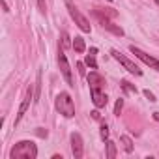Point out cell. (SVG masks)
<instances>
[{
	"label": "cell",
	"mask_w": 159,
	"mask_h": 159,
	"mask_svg": "<svg viewBox=\"0 0 159 159\" xmlns=\"http://www.w3.org/2000/svg\"><path fill=\"white\" fill-rule=\"evenodd\" d=\"M10 157L11 159H36L38 157V146L32 140H21L11 148Z\"/></svg>",
	"instance_id": "1"
},
{
	"label": "cell",
	"mask_w": 159,
	"mask_h": 159,
	"mask_svg": "<svg viewBox=\"0 0 159 159\" xmlns=\"http://www.w3.org/2000/svg\"><path fill=\"white\" fill-rule=\"evenodd\" d=\"M54 105H56V111L62 116H66V118L75 116V103H73V99L67 92H60L54 99Z\"/></svg>",
	"instance_id": "2"
},
{
	"label": "cell",
	"mask_w": 159,
	"mask_h": 159,
	"mask_svg": "<svg viewBox=\"0 0 159 159\" xmlns=\"http://www.w3.org/2000/svg\"><path fill=\"white\" fill-rule=\"evenodd\" d=\"M66 8H67V11H69V15H71V19L75 21V25L81 28L83 32H90L92 30V26H90V23H88V19L79 11L77 8H75V4L71 2V0H66Z\"/></svg>",
	"instance_id": "3"
},
{
	"label": "cell",
	"mask_w": 159,
	"mask_h": 159,
	"mask_svg": "<svg viewBox=\"0 0 159 159\" xmlns=\"http://www.w3.org/2000/svg\"><path fill=\"white\" fill-rule=\"evenodd\" d=\"M111 54H112V56H114V58H116V60H118V62H120V64H122V66H124L127 71H129V73H133V75H142V71L139 69V66H137L135 62H131L127 56H124L120 51L112 49V51H111Z\"/></svg>",
	"instance_id": "4"
},
{
	"label": "cell",
	"mask_w": 159,
	"mask_h": 159,
	"mask_svg": "<svg viewBox=\"0 0 159 159\" xmlns=\"http://www.w3.org/2000/svg\"><path fill=\"white\" fill-rule=\"evenodd\" d=\"M129 51H131V52H133V54H135V56H137L139 60H142V62H144L146 66H150L152 69L159 71V60H157V58H153V56L146 54L144 51H140V49H139V47H135V45H131V47H129Z\"/></svg>",
	"instance_id": "5"
},
{
	"label": "cell",
	"mask_w": 159,
	"mask_h": 159,
	"mask_svg": "<svg viewBox=\"0 0 159 159\" xmlns=\"http://www.w3.org/2000/svg\"><path fill=\"white\" fill-rule=\"evenodd\" d=\"M58 66H60V71H62V77L66 79V83L69 86H73V77H71V67H69V62L64 54V49L58 51Z\"/></svg>",
	"instance_id": "6"
},
{
	"label": "cell",
	"mask_w": 159,
	"mask_h": 159,
	"mask_svg": "<svg viewBox=\"0 0 159 159\" xmlns=\"http://www.w3.org/2000/svg\"><path fill=\"white\" fill-rule=\"evenodd\" d=\"M71 152L75 159H81L84 153V144H83V137L79 133H71Z\"/></svg>",
	"instance_id": "7"
},
{
	"label": "cell",
	"mask_w": 159,
	"mask_h": 159,
	"mask_svg": "<svg viewBox=\"0 0 159 159\" xmlns=\"http://www.w3.org/2000/svg\"><path fill=\"white\" fill-rule=\"evenodd\" d=\"M94 15L99 19V23H101V26L103 28H107L109 32H112V34H116V36H124V30H122V26H118V25H114L109 17H103L101 13H98V11H94Z\"/></svg>",
	"instance_id": "8"
},
{
	"label": "cell",
	"mask_w": 159,
	"mask_h": 159,
	"mask_svg": "<svg viewBox=\"0 0 159 159\" xmlns=\"http://www.w3.org/2000/svg\"><path fill=\"white\" fill-rule=\"evenodd\" d=\"M32 98H34L32 88H28V90H26V96H25V99H23V103H21V107H19V112H17V116H15V125H17V124L23 120V116L26 114V111H28V107H30Z\"/></svg>",
	"instance_id": "9"
},
{
	"label": "cell",
	"mask_w": 159,
	"mask_h": 159,
	"mask_svg": "<svg viewBox=\"0 0 159 159\" xmlns=\"http://www.w3.org/2000/svg\"><path fill=\"white\" fill-rule=\"evenodd\" d=\"M88 84H90V90H103L105 79L98 71H90V75H88Z\"/></svg>",
	"instance_id": "10"
},
{
	"label": "cell",
	"mask_w": 159,
	"mask_h": 159,
	"mask_svg": "<svg viewBox=\"0 0 159 159\" xmlns=\"http://www.w3.org/2000/svg\"><path fill=\"white\" fill-rule=\"evenodd\" d=\"M90 94H92V101H94V105H96L98 109H103V107L107 105L109 98H107V94H105L103 90H90Z\"/></svg>",
	"instance_id": "11"
},
{
	"label": "cell",
	"mask_w": 159,
	"mask_h": 159,
	"mask_svg": "<svg viewBox=\"0 0 159 159\" xmlns=\"http://www.w3.org/2000/svg\"><path fill=\"white\" fill-rule=\"evenodd\" d=\"M96 54H98V49H96V47H92V49H90V52H88V54H86V58H84V64H86L90 69H98Z\"/></svg>",
	"instance_id": "12"
},
{
	"label": "cell",
	"mask_w": 159,
	"mask_h": 159,
	"mask_svg": "<svg viewBox=\"0 0 159 159\" xmlns=\"http://www.w3.org/2000/svg\"><path fill=\"white\" fill-rule=\"evenodd\" d=\"M73 49H75V52H84V49H86V45H84V39L81 38V36H77L75 39H73V45H71Z\"/></svg>",
	"instance_id": "13"
},
{
	"label": "cell",
	"mask_w": 159,
	"mask_h": 159,
	"mask_svg": "<svg viewBox=\"0 0 159 159\" xmlns=\"http://www.w3.org/2000/svg\"><path fill=\"white\" fill-rule=\"evenodd\" d=\"M109 159H114L116 157V146H114V142L112 140H107V153H105Z\"/></svg>",
	"instance_id": "14"
},
{
	"label": "cell",
	"mask_w": 159,
	"mask_h": 159,
	"mask_svg": "<svg viewBox=\"0 0 159 159\" xmlns=\"http://www.w3.org/2000/svg\"><path fill=\"white\" fill-rule=\"evenodd\" d=\"M120 140H122V144H124L125 152H133V140H131L127 135H122V137H120Z\"/></svg>",
	"instance_id": "15"
},
{
	"label": "cell",
	"mask_w": 159,
	"mask_h": 159,
	"mask_svg": "<svg viewBox=\"0 0 159 159\" xmlns=\"http://www.w3.org/2000/svg\"><path fill=\"white\" fill-rule=\"evenodd\" d=\"M60 45H62V49H67L69 45H73V43L69 41V36H67V32H62V34H60Z\"/></svg>",
	"instance_id": "16"
},
{
	"label": "cell",
	"mask_w": 159,
	"mask_h": 159,
	"mask_svg": "<svg viewBox=\"0 0 159 159\" xmlns=\"http://www.w3.org/2000/svg\"><path fill=\"white\" fill-rule=\"evenodd\" d=\"M120 86H122L127 94H137V88H135L131 83H127V81H122V84H120Z\"/></svg>",
	"instance_id": "17"
},
{
	"label": "cell",
	"mask_w": 159,
	"mask_h": 159,
	"mask_svg": "<svg viewBox=\"0 0 159 159\" xmlns=\"http://www.w3.org/2000/svg\"><path fill=\"white\" fill-rule=\"evenodd\" d=\"M39 90H41V73H38V83H36V94H34V101L39 99Z\"/></svg>",
	"instance_id": "18"
},
{
	"label": "cell",
	"mask_w": 159,
	"mask_h": 159,
	"mask_svg": "<svg viewBox=\"0 0 159 159\" xmlns=\"http://www.w3.org/2000/svg\"><path fill=\"white\" fill-rule=\"evenodd\" d=\"M122 109H124V99H116V105H114V114H118V116H120Z\"/></svg>",
	"instance_id": "19"
},
{
	"label": "cell",
	"mask_w": 159,
	"mask_h": 159,
	"mask_svg": "<svg viewBox=\"0 0 159 159\" xmlns=\"http://www.w3.org/2000/svg\"><path fill=\"white\" fill-rule=\"evenodd\" d=\"M99 135H101V139H103V140H107V139H109V127H107V124H103V125H101Z\"/></svg>",
	"instance_id": "20"
},
{
	"label": "cell",
	"mask_w": 159,
	"mask_h": 159,
	"mask_svg": "<svg viewBox=\"0 0 159 159\" xmlns=\"http://www.w3.org/2000/svg\"><path fill=\"white\" fill-rule=\"evenodd\" d=\"M38 6H39V11L45 13L47 11V4H45V0H38Z\"/></svg>",
	"instance_id": "21"
},
{
	"label": "cell",
	"mask_w": 159,
	"mask_h": 159,
	"mask_svg": "<svg viewBox=\"0 0 159 159\" xmlns=\"http://www.w3.org/2000/svg\"><path fill=\"white\" fill-rule=\"evenodd\" d=\"M77 69H79V73H81V75H86V71H84V64L79 62V64H77Z\"/></svg>",
	"instance_id": "22"
},
{
	"label": "cell",
	"mask_w": 159,
	"mask_h": 159,
	"mask_svg": "<svg viewBox=\"0 0 159 159\" xmlns=\"http://www.w3.org/2000/svg\"><path fill=\"white\" fill-rule=\"evenodd\" d=\"M144 96H146V98H148L150 101H155V96H153V94H152L150 90H144Z\"/></svg>",
	"instance_id": "23"
},
{
	"label": "cell",
	"mask_w": 159,
	"mask_h": 159,
	"mask_svg": "<svg viewBox=\"0 0 159 159\" xmlns=\"http://www.w3.org/2000/svg\"><path fill=\"white\" fill-rule=\"evenodd\" d=\"M38 135H39V137H47V131H43L41 127H38Z\"/></svg>",
	"instance_id": "24"
},
{
	"label": "cell",
	"mask_w": 159,
	"mask_h": 159,
	"mask_svg": "<svg viewBox=\"0 0 159 159\" xmlns=\"http://www.w3.org/2000/svg\"><path fill=\"white\" fill-rule=\"evenodd\" d=\"M92 118H96V120H99V118H101V114H99L98 111H94V112H92Z\"/></svg>",
	"instance_id": "25"
},
{
	"label": "cell",
	"mask_w": 159,
	"mask_h": 159,
	"mask_svg": "<svg viewBox=\"0 0 159 159\" xmlns=\"http://www.w3.org/2000/svg\"><path fill=\"white\" fill-rule=\"evenodd\" d=\"M2 6H4V11H10V8H8V4H6V0H2Z\"/></svg>",
	"instance_id": "26"
},
{
	"label": "cell",
	"mask_w": 159,
	"mask_h": 159,
	"mask_svg": "<svg viewBox=\"0 0 159 159\" xmlns=\"http://www.w3.org/2000/svg\"><path fill=\"white\" fill-rule=\"evenodd\" d=\"M153 118H155V120L159 122V112H153Z\"/></svg>",
	"instance_id": "27"
}]
</instances>
